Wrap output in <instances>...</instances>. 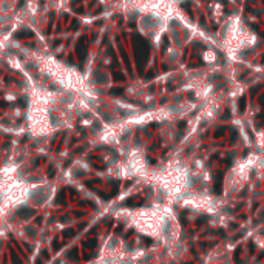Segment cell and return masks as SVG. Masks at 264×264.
Segmentation results:
<instances>
[{
	"instance_id": "obj_19",
	"label": "cell",
	"mask_w": 264,
	"mask_h": 264,
	"mask_svg": "<svg viewBox=\"0 0 264 264\" xmlns=\"http://www.w3.org/2000/svg\"><path fill=\"white\" fill-rule=\"evenodd\" d=\"M179 127H181V128H184V127H185V122H184V121H182V122H179Z\"/></svg>"
},
{
	"instance_id": "obj_17",
	"label": "cell",
	"mask_w": 264,
	"mask_h": 264,
	"mask_svg": "<svg viewBox=\"0 0 264 264\" xmlns=\"http://www.w3.org/2000/svg\"><path fill=\"white\" fill-rule=\"evenodd\" d=\"M77 26H79L77 20H74V22H73V25H71V28H70V29H77Z\"/></svg>"
},
{
	"instance_id": "obj_5",
	"label": "cell",
	"mask_w": 264,
	"mask_h": 264,
	"mask_svg": "<svg viewBox=\"0 0 264 264\" xmlns=\"http://www.w3.org/2000/svg\"><path fill=\"white\" fill-rule=\"evenodd\" d=\"M34 36V34L31 33V31H19L17 34H16V39H26V37H31Z\"/></svg>"
},
{
	"instance_id": "obj_16",
	"label": "cell",
	"mask_w": 264,
	"mask_h": 264,
	"mask_svg": "<svg viewBox=\"0 0 264 264\" xmlns=\"http://www.w3.org/2000/svg\"><path fill=\"white\" fill-rule=\"evenodd\" d=\"M207 219H209V218H207V216H204V218H199V219H198V221H196V224H198V225H201L202 223H205V221H207Z\"/></svg>"
},
{
	"instance_id": "obj_7",
	"label": "cell",
	"mask_w": 264,
	"mask_h": 264,
	"mask_svg": "<svg viewBox=\"0 0 264 264\" xmlns=\"http://www.w3.org/2000/svg\"><path fill=\"white\" fill-rule=\"evenodd\" d=\"M65 198H67V190H62V192L59 193V196H57L56 202H57V204H62V202L65 201Z\"/></svg>"
},
{
	"instance_id": "obj_12",
	"label": "cell",
	"mask_w": 264,
	"mask_h": 264,
	"mask_svg": "<svg viewBox=\"0 0 264 264\" xmlns=\"http://www.w3.org/2000/svg\"><path fill=\"white\" fill-rule=\"evenodd\" d=\"M74 230H73V229H70V230H65L63 232V236H65V238H71V236H74Z\"/></svg>"
},
{
	"instance_id": "obj_3",
	"label": "cell",
	"mask_w": 264,
	"mask_h": 264,
	"mask_svg": "<svg viewBox=\"0 0 264 264\" xmlns=\"http://www.w3.org/2000/svg\"><path fill=\"white\" fill-rule=\"evenodd\" d=\"M85 54H87V45H85V39H82L77 43V56L80 60L85 59Z\"/></svg>"
},
{
	"instance_id": "obj_13",
	"label": "cell",
	"mask_w": 264,
	"mask_h": 264,
	"mask_svg": "<svg viewBox=\"0 0 264 264\" xmlns=\"http://www.w3.org/2000/svg\"><path fill=\"white\" fill-rule=\"evenodd\" d=\"M110 93H111V94H117V96H119V94L124 93V88H113V90L110 91Z\"/></svg>"
},
{
	"instance_id": "obj_2",
	"label": "cell",
	"mask_w": 264,
	"mask_h": 264,
	"mask_svg": "<svg viewBox=\"0 0 264 264\" xmlns=\"http://www.w3.org/2000/svg\"><path fill=\"white\" fill-rule=\"evenodd\" d=\"M142 202H144V199L141 196H133V198L125 201L124 205H127V207H139V205H142Z\"/></svg>"
},
{
	"instance_id": "obj_14",
	"label": "cell",
	"mask_w": 264,
	"mask_h": 264,
	"mask_svg": "<svg viewBox=\"0 0 264 264\" xmlns=\"http://www.w3.org/2000/svg\"><path fill=\"white\" fill-rule=\"evenodd\" d=\"M85 246L87 247H94L96 246V239L93 238V241H85Z\"/></svg>"
},
{
	"instance_id": "obj_10",
	"label": "cell",
	"mask_w": 264,
	"mask_h": 264,
	"mask_svg": "<svg viewBox=\"0 0 264 264\" xmlns=\"http://www.w3.org/2000/svg\"><path fill=\"white\" fill-rule=\"evenodd\" d=\"M224 133H225V128H219V130H216V131H215V133H213V136H215V137H216V139H218V137L224 136Z\"/></svg>"
},
{
	"instance_id": "obj_1",
	"label": "cell",
	"mask_w": 264,
	"mask_h": 264,
	"mask_svg": "<svg viewBox=\"0 0 264 264\" xmlns=\"http://www.w3.org/2000/svg\"><path fill=\"white\" fill-rule=\"evenodd\" d=\"M223 176H224L223 171H219V173L215 176V179H213V192H215L216 195L223 193V181H224Z\"/></svg>"
},
{
	"instance_id": "obj_6",
	"label": "cell",
	"mask_w": 264,
	"mask_h": 264,
	"mask_svg": "<svg viewBox=\"0 0 264 264\" xmlns=\"http://www.w3.org/2000/svg\"><path fill=\"white\" fill-rule=\"evenodd\" d=\"M67 258H68V259H73V261L79 259V252H77V249H73V250L68 252V253H67Z\"/></svg>"
},
{
	"instance_id": "obj_4",
	"label": "cell",
	"mask_w": 264,
	"mask_h": 264,
	"mask_svg": "<svg viewBox=\"0 0 264 264\" xmlns=\"http://www.w3.org/2000/svg\"><path fill=\"white\" fill-rule=\"evenodd\" d=\"M34 213H36V210H34V209H26V207H25V209H20V210H19L17 215L20 216V218H29V216H33Z\"/></svg>"
},
{
	"instance_id": "obj_15",
	"label": "cell",
	"mask_w": 264,
	"mask_h": 264,
	"mask_svg": "<svg viewBox=\"0 0 264 264\" xmlns=\"http://www.w3.org/2000/svg\"><path fill=\"white\" fill-rule=\"evenodd\" d=\"M54 175H56V170H54L53 167H49V170H48V176H49V178H53Z\"/></svg>"
},
{
	"instance_id": "obj_9",
	"label": "cell",
	"mask_w": 264,
	"mask_h": 264,
	"mask_svg": "<svg viewBox=\"0 0 264 264\" xmlns=\"http://www.w3.org/2000/svg\"><path fill=\"white\" fill-rule=\"evenodd\" d=\"M11 258H13V264H22V259L16 255V252H11Z\"/></svg>"
},
{
	"instance_id": "obj_8",
	"label": "cell",
	"mask_w": 264,
	"mask_h": 264,
	"mask_svg": "<svg viewBox=\"0 0 264 264\" xmlns=\"http://www.w3.org/2000/svg\"><path fill=\"white\" fill-rule=\"evenodd\" d=\"M238 108H239V113H244V110H246V97H241L239 99Z\"/></svg>"
},
{
	"instance_id": "obj_18",
	"label": "cell",
	"mask_w": 264,
	"mask_h": 264,
	"mask_svg": "<svg viewBox=\"0 0 264 264\" xmlns=\"http://www.w3.org/2000/svg\"><path fill=\"white\" fill-rule=\"evenodd\" d=\"M229 117H230V113L225 111V113H224V116H223V119H229Z\"/></svg>"
},
{
	"instance_id": "obj_11",
	"label": "cell",
	"mask_w": 264,
	"mask_h": 264,
	"mask_svg": "<svg viewBox=\"0 0 264 264\" xmlns=\"http://www.w3.org/2000/svg\"><path fill=\"white\" fill-rule=\"evenodd\" d=\"M113 79L117 80V82H122V80H125V77L121 74V73H114V74H113Z\"/></svg>"
}]
</instances>
